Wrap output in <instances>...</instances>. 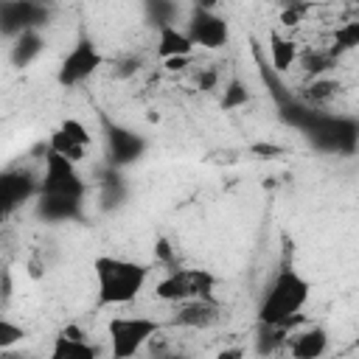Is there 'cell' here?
Segmentation results:
<instances>
[{"label":"cell","instance_id":"9","mask_svg":"<svg viewBox=\"0 0 359 359\" xmlns=\"http://www.w3.org/2000/svg\"><path fill=\"white\" fill-rule=\"evenodd\" d=\"M194 39L188 34H182L180 28H174L171 22L160 25V39H157V56L168 59V56H191L194 53Z\"/></svg>","mask_w":359,"mask_h":359},{"label":"cell","instance_id":"5","mask_svg":"<svg viewBox=\"0 0 359 359\" xmlns=\"http://www.w3.org/2000/svg\"><path fill=\"white\" fill-rule=\"evenodd\" d=\"M76 163H70L67 157L56 154V151H48L45 157V182H42V191L50 194V196H67V199H79L84 185L73 168Z\"/></svg>","mask_w":359,"mask_h":359},{"label":"cell","instance_id":"12","mask_svg":"<svg viewBox=\"0 0 359 359\" xmlns=\"http://www.w3.org/2000/svg\"><path fill=\"white\" fill-rule=\"evenodd\" d=\"M269 53H272V67L275 70H289L292 65H294V59H297V45L292 42V39H286V36H280V34H269Z\"/></svg>","mask_w":359,"mask_h":359},{"label":"cell","instance_id":"26","mask_svg":"<svg viewBox=\"0 0 359 359\" xmlns=\"http://www.w3.org/2000/svg\"><path fill=\"white\" fill-rule=\"evenodd\" d=\"M219 6V0H196V8L199 11H213Z\"/></svg>","mask_w":359,"mask_h":359},{"label":"cell","instance_id":"18","mask_svg":"<svg viewBox=\"0 0 359 359\" xmlns=\"http://www.w3.org/2000/svg\"><path fill=\"white\" fill-rule=\"evenodd\" d=\"M244 101H247V90H244V84H241L238 79H233V81L227 84V90H224L222 107H224V109H233V107H238V104H244Z\"/></svg>","mask_w":359,"mask_h":359},{"label":"cell","instance_id":"22","mask_svg":"<svg viewBox=\"0 0 359 359\" xmlns=\"http://www.w3.org/2000/svg\"><path fill=\"white\" fill-rule=\"evenodd\" d=\"M191 62V56H168V59H163V65H165V70H182L185 65Z\"/></svg>","mask_w":359,"mask_h":359},{"label":"cell","instance_id":"11","mask_svg":"<svg viewBox=\"0 0 359 359\" xmlns=\"http://www.w3.org/2000/svg\"><path fill=\"white\" fill-rule=\"evenodd\" d=\"M34 191V182L25 174H3L0 177V210L14 208L22 199H28Z\"/></svg>","mask_w":359,"mask_h":359},{"label":"cell","instance_id":"4","mask_svg":"<svg viewBox=\"0 0 359 359\" xmlns=\"http://www.w3.org/2000/svg\"><path fill=\"white\" fill-rule=\"evenodd\" d=\"M157 331H160V325L154 320H149V317H112L109 320L112 356L115 359H126V356L137 353Z\"/></svg>","mask_w":359,"mask_h":359},{"label":"cell","instance_id":"14","mask_svg":"<svg viewBox=\"0 0 359 359\" xmlns=\"http://www.w3.org/2000/svg\"><path fill=\"white\" fill-rule=\"evenodd\" d=\"M84 149H87V146H81V143L70 140L62 129H53V132H50V151H56V154L67 157L70 163H81V160H84Z\"/></svg>","mask_w":359,"mask_h":359},{"label":"cell","instance_id":"20","mask_svg":"<svg viewBox=\"0 0 359 359\" xmlns=\"http://www.w3.org/2000/svg\"><path fill=\"white\" fill-rule=\"evenodd\" d=\"M337 45L345 50L359 45V22H348L345 28H337Z\"/></svg>","mask_w":359,"mask_h":359},{"label":"cell","instance_id":"19","mask_svg":"<svg viewBox=\"0 0 359 359\" xmlns=\"http://www.w3.org/2000/svg\"><path fill=\"white\" fill-rule=\"evenodd\" d=\"M22 337H25V331H22L20 325H14V323H8V320L0 317V348H11V345H17Z\"/></svg>","mask_w":359,"mask_h":359},{"label":"cell","instance_id":"2","mask_svg":"<svg viewBox=\"0 0 359 359\" xmlns=\"http://www.w3.org/2000/svg\"><path fill=\"white\" fill-rule=\"evenodd\" d=\"M306 300H309V283L294 269H280L261 306V323H266L269 328H286L300 320L297 311L303 309Z\"/></svg>","mask_w":359,"mask_h":359},{"label":"cell","instance_id":"24","mask_svg":"<svg viewBox=\"0 0 359 359\" xmlns=\"http://www.w3.org/2000/svg\"><path fill=\"white\" fill-rule=\"evenodd\" d=\"M157 255H160L163 261H171V247H168V241H165V238H160V241H157Z\"/></svg>","mask_w":359,"mask_h":359},{"label":"cell","instance_id":"17","mask_svg":"<svg viewBox=\"0 0 359 359\" xmlns=\"http://www.w3.org/2000/svg\"><path fill=\"white\" fill-rule=\"evenodd\" d=\"M59 129H62L70 140H76V143H81V146H90V132H87V126H84L81 121H76V118H65Z\"/></svg>","mask_w":359,"mask_h":359},{"label":"cell","instance_id":"7","mask_svg":"<svg viewBox=\"0 0 359 359\" xmlns=\"http://www.w3.org/2000/svg\"><path fill=\"white\" fill-rule=\"evenodd\" d=\"M188 36L194 39V45H205V48H222L227 42V22L222 17H216L213 11H199L191 20V31Z\"/></svg>","mask_w":359,"mask_h":359},{"label":"cell","instance_id":"15","mask_svg":"<svg viewBox=\"0 0 359 359\" xmlns=\"http://www.w3.org/2000/svg\"><path fill=\"white\" fill-rule=\"evenodd\" d=\"M112 149H115V157H118V160H132V157L140 154L143 143H140L135 135L115 129V132H112Z\"/></svg>","mask_w":359,"mask_h":359},{"label":"cell","instance_id":"23","mask_svg":"<svg viewBox=\"0 0 359 359\" xmlns=\"http://www.w3.org/2000/svg\"><path fill=\"white\" fill-rule=\"evenodd\" d=\"M252 151H255V154H278L280 149H278V146H272V143H255V146H252Z\"/></svg>","mask_w":359,"mask_h":359},{"label":"cell","instance_id":"13","mask_svg":"<svg viewBox=\"0 0 359 359\" xmlns=\"http://www.w3.org/2000/svg\"><path fill=\"white\" fill-rule=\"evenodd\" d=\"M53 356H95V348L87 345L81 337H70L62 331V337H56L53 342Z\"/></svg>","mask_w":359,"mask_h":359},{"label":"cell","instance_id":"25","mask_svg":"<svg viewBox=\"0 0 359 359\" xmlns=\"http://www.w3.org/2000/svg\"><path fill=\"white\" fill-rule=\"evenodd\" d=\"M280 20H283V25H297L300 11H283V14H280Z\"/></svg>","mask_w":359,"mask_h":359},{"label":"cell","instance_id":"8","mask_svg":"<svg viewBox=\"0 0 359 359\" xmlns=\"http://www.w3.org/2000/svg\"><path fill=\"white\" fill-rule=\"evenodd\" d=\"M219 317V309L210 297H191V300H182L180 311H177V323L180 325H188V328H208L213 325Z\"/></svg>","mask_w":359,"mask_h":359},{"label":"cell","instance_id":"10","mask_svg":"<svg viewBox=\"0 0 359 359\" xmlns=\"http://www.w3.org/2000/svg\"><path fill=\"white\" fill-rule=\"evenodd\" d=\"M328 348V337L323 328H311L306 334H294V339H289V353L297 359H314L323 356Z\"/></svg>","mask_w":359,"mask_h":359},{"label":"cell","instance_id":"1","mask_svg":"<svg viewBox=\"0 0 359 359\" xmlns=\"http://www.w3.org/2000/svg\"><path fill=\"white\" fill-rule=\"evenodd\" d=\"M95 280H98V303L101 306H121L137 297V292L146 283V266L126 261V258H112L101 255L95 258Z\"/></svg>","mask_w":359,"mask_h":359},{"label":"cell","instance_id":"21","mask_svg":"<svg viewBox=\"0 0 359 359\" xmlns=\"http://www.w3.org/2000/svg\"><path fill=\"white\" fill-rule=\"evenodd\" d=\"M334 90H337V84H334V81H314L309 95H311L314 101H323V98H331V95H334Z\"/></svg>","mask_w":359,"mask_h":359},{"label":"cell","instance_id":"16","mask_svg":"<svg viewBox=\"0 0 359 359\" xmlns=\"http://www.w3.org/2000/svg\"><path fill=\"white\" fill-rule=\"evenodd\" d=\"M39 48H42V39L31 31H22V36H20V42L14 45V53H11L14 65H25L34 53H39Z\"/></svg>","mask_w":359,"mask_h":359},{"label":"cell","instance_id":"3","mask_svg":"<svg viewBox=\"0 0 359 359\" xmlns=\"http://www.w3.org/2000/svg\"><path fill=\"white\" fill-rule=\"evenodd\" d=\"M213 283L216 278L205 269H174L154 286V294L157 300H165V303H182L191 297H208Z\"/></svg>","mask_w":359,"mask_h":359},{"label":"cell","instance_id":"6","mask_svg":"<svg viewBox=\"0 0 359 359\" xmlns=\"http://www.w3.org/2000/svg\"><path fill=\"white\" fill-rule=\"evenodd\" d=\"M101 53L95 50V45L93 42H87V39H81L67 56H65V62H62V67H59V73H56V81L62 84V87H73V84H79V81H84L90 73H95L98 67H101Z\"/></svg>","mask_w":359,"mask_h":359}]
</instances>
